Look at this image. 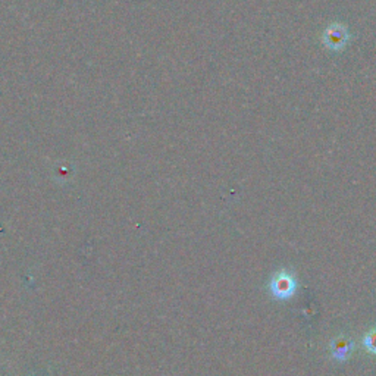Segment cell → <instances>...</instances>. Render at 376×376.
I'll list each match as a JSON object with an SVG mask.
<instances>
[{"label":"cell","instance_id":"obj_3","mask_svg":"<svg viewBox=\"0 0 376 376\" xmlns=\"http://www.w3.org/2000/svg\"><path fill=\"white\" fill-rule=\"evenodd\" d=\"M363 346H365V349H366L369 353H372V354L376 356V330L370 331V332L363 338Z\"/></svg>","mask_w":376,"mask_h":376},{"label":"cell","instance_id":"obj_2","mask_svg":"<svg viewBox=\"0 0 376 376\" xmlns=\"http://www.w3.org/2000/svg\"><path fill=\"white\" fill-rule=\"evenodd\" d=\"M354 349V341L346 337H338L331 341L332 357L338 362H346Z\"/></svg>","mask_w":376,"mask_h":376},{"label":"cell","instance_id":"obj_1","mask_svg":"<svg viewBox=\"0 0 376 376\" xmlns=\"http://www.w3.org/2000/svg\"><path fill=\"white\" fill-rule=\"evenodd\" d=\"M269 289H270V294L273 296V299L288 300V299H292L296 293L297 281L292 275V273L282 270L272 278V281L269 284Z\"/></svg>","mask_w":376,"mask_h":376}]
</instances>
